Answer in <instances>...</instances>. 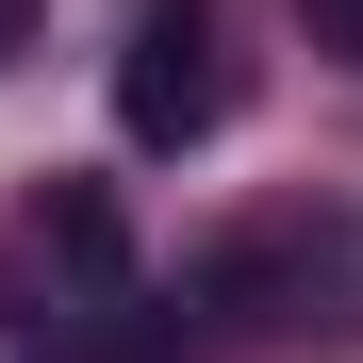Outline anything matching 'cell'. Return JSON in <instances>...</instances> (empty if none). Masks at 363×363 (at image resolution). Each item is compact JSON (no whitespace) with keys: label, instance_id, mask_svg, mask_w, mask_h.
I'll list each match as a JSON object with an SVG mask.
<instances>
[{"label":"cell","instance_id":"6da1fadb","mask_svg":"<svg viewBox=\"0 0 363 363\" xmlns=\"http://www.w3.org/2000/svg\"><path fill=\"white\" fill-rule=\"evenodd\" d=\"M33 297H50V330L133 314V215H116V182H33L0 215V330H33Z\"/></svg>","mask_w":363,"mask_h":363},{"label":"cell","instance_id":"7a4b0ae2","mask_svg":"<svg viewBox=\"0 0 363 363\" xmlns=\"http://www.w3.org/2000/svg\"><path fill=\"white\" fill-rule=\"evenodd\" d=\"M116 133L133 149H215L231 133V50H215L199 0H149L133 17V50H116Z\"/></svg>","mask_w":363,"mask_h":363},{"label":"cell","instance_id":"3957f363","mask_svg":"<svg viewBox=\"0 0 363 363\" xmlns=\"http://www.w3.org/2000/svg\"><path fill=\"white\" fill-rule=\"evenodd\" d=\"M297 17H314V50H330V67H363V0H297Z\"/></svg>","mask_w":363,"mask_h":363},{"label":"cell","instance_id":"277c9868","mask_svg":"<svg viewBox=\"0 0 363 363\" xmlns=\"http://www.w3.org/2000/svg\"><path fill=\"white\" fill-rule=\"evenodd\" d=\"M33 17H50V0H0V67H17V50H33Z\"/></svg>","mask_w":363,"mask_h":363}]
</instances>
